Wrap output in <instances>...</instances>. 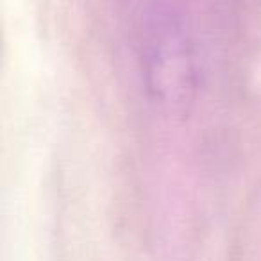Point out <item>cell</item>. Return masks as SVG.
Listing matches in <instances>:
<instances>
[{
    "label": "cell",
    "instance_id": "obj_2",
    "mask_svg": "<svg viewBox=\"0 0 261 261\" xmlns=\"http://www.w3.org/2000/svg\"><path fill=\"white\" fill-rule=\"evenodd\" d=\"M236 2L245 6V8H257V6H261V0H236Z\"/></svg>",
    "mask_w": 261,
    "mask_h": 261
},
{
    "label": "cell",
    "instance_id": "obj_1",
    "mask_svg": "<svg viewBox=\"0 0 261 261\" xmlns=\"http://www.w3.org/2000/svg\"><path fill=\"white\" fill-rule=\"evenodd\" d=\"M143 68L149 93L174 113H185L195 95V65L185 29L175 18L160 15L147 29Z\"/></svg>",
    "mask_w": 261,
    "mask_h": 261
}]
</instances>
